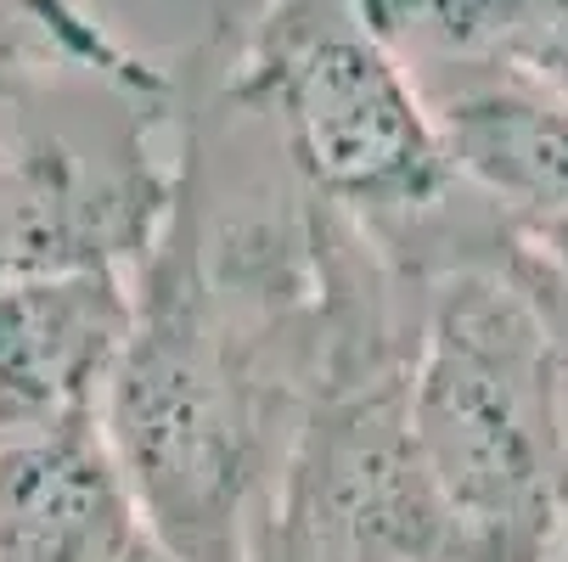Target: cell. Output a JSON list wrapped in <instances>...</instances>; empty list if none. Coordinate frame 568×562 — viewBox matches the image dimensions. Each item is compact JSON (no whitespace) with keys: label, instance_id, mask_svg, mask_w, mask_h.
Masks as SVG:
<instances>
[{"label":"cell","instance_id":"1","mask_svg":"<svg viewBox=\"0 0 568 562\" xmlns=\"http://www.w3.org/2000/svg\"><path fill=\"white\" fill-rule=\"evenodd\" d=\"M412 433L445 562H568V360L501 270H450L412 349Z\"/></svg>","mask_w":568,"mask_h":562},{"label":"cell","instance_id":"2","mask_svg":"<svg viewBox=\"0 0 568 562\" xmlns=\"http://www.w3.org/2000/svg\"><path fill=\"white\" fill-rule=\"evenodd\" d=\"M225 91L276 135L293 175L366 236L445 219L473 197L412 68L355 0H265Z\"/></svg>","mask_w":568,"mask_h":562},{"label":"cell","instance_id":"3","mask_svg":"<svg viewBox=\"0 0 568 562\" xmlns=\"http://www.w3.org/2000/svg\"><path fill=\"white\" fill-rule=\"evenodd\" d=\"M412 349H388L383 315L338 344L282 450L254 562H445V512L412 433Z\"/></svg>","mask_w":568,"mask_h":562},{"label":"cell","instance_id":"4","mask_svg":"<svg viewBox=\"0 0 568 562\" xmlns=\"http://www.w3.org/2000/svg\"><path fill=\"white\" fill-rule=\"evenodd\" d=\"M152 73L97 108L0 68V282L146 259L175 208L152 146Z\"/></svg>","mask_w":568,"mask_h":562},{"label":"cell","instance_id":"5","mask_svg":"<svg viewBox=\"0 0 568 562\" xmlns=\"http://www.w3.org/2000/svg\"><path fill=\"white\" fill-rule=\"evenodd\" d=\"M135 315L141 304L119 265L0 282V433L97 417Z\"/></svg>","mask_w":568,"mask_h":562},{"label":"cell","instance_id":"6","mask_svg":"<svg viewBox=\"0 0 568 562\" xmlns=\"http://www.w3.org/2000/svg\"><path fill=\"white\" fill-rule=\"evenodd\" d=\"M152 551L102 411L0 433V562H146Z\"/></svg>","mask_w":568,"mask_h":562},{"label":"cell","instance_id":"7","mask_svg":"<svg viewBox=\"0 0 568 562\" xmlns=\"http://www.w3.org/2000/svg\"><path fill=\"white\" fill-rule=\"evenodd\" d=\"M417 91L462 186L496 203L507 225H540L568 208V96L507 68L423 73Z\"/></svg>","mask_w":568,"mask_h":562},{"label":"cell","instance_id":"8","mask_svg":"<svg viewBox=\"0 0 568 562\" xmlns=\"http://www.w3.org/2000/svg\"><path fill=\"white\" fill-rule=\"evenodd\" d=\"M372 34L412 68H507L568 96V0H355Z\"/></svg>","mask_w":568,"mask_h":562},{"label":"cell","instance_id":"9","mask_svg":"<svg viewBox=\"0 0 568 562\" xmlns=\"http://www.w3.org/2000/svg\"><path fill=\"white\" fill-rule=\"evenodd\" d=\"M507 270L540 304L546 327L557 333L562 360H568V208L540 219V225H513V259H507Z\"/></svg>","mask_w":568,"mask_h":562}]
</instances>
